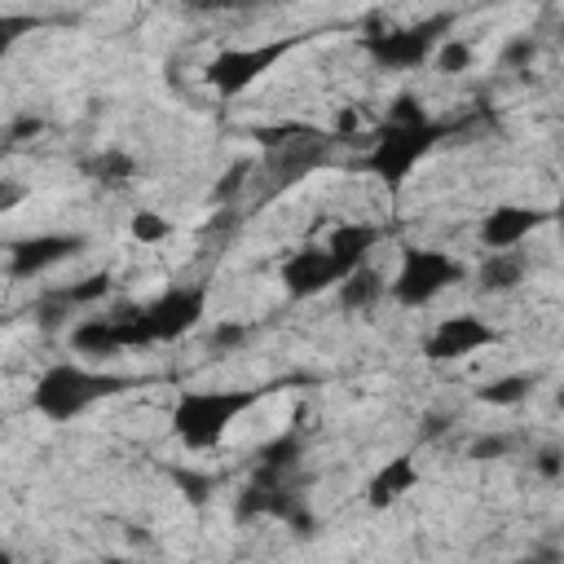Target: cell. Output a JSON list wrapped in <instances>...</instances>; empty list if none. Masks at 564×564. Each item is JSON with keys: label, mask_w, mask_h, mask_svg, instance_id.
<instances>
[{"label": "cell", "mask_w": 564, "mask_h": 564, "mask_svg": "<svg viewBox=\"0 0 564 564\" xmlns=\"http://www.w3.org/2000/svg\"><path fill=\"white\" fill-rule=\"evenodd\" d=\"M454 18L449 13H432L414 26H388V31H370L361 35V53L379 66V70H419L436 57V48L449 40Z\"/></svg>", "instance_id": "obj_5"}, {"label": "cell", "mask_w": 564, "mask_h": 564, "mask_svg": "<svg viewBox=\"0 0 564 564\" xmlns=\"http://www.w3.org/2000/svg\"><path fill=\"white\" fill-rule=\"evenodd\" d=\"M467 269L445 247H401V264L388 282V295L401 308H427L436 295H445L454 282H463Z\"/></svg>", "instance_id": "obj_4"}, {"label": "cell", "mask_w": 564, "mask_h": 564, "mask_svg": "<svg viewBox=\"0 0 564 564\" xmlns=\"http://www.w3.org/2000/svg\"><path fill=\"white\" fill-rule=\"evenodd\" d=\"M300 458H304V441H300V432H282V436H273V441L260 449V458H256V476H260V480H291L295 467H300Z\"/></svg>", "instance_id": "obj_18"}, {"label": "cell", "mask_w": 564, "mask_h": 564, "mask_svg": "<svg viewBox=\"0 0 564 564\" xmlns=\"http://www.w3.org/2000/svg\"><path fill=\"white\" fill-rule=\"evenodd\" d=\"M128 234H132L141 247H159L163 238H172V220H167L163 212H154V207H141V212H132Z\"/></svg>", "instance_id": "obj_22"}, {"label": "cell", "mask_w": 564, "mask_h": 564, "mask_svg": "<svg viewBox=\"0 0 564 564\" xmlns=\"http://www.w3.org/2000/svg\"><path fill=\"white\" fill-rule=\"evenodd\" d=\"M172 480L181 485V494H185L194 507H198V502H207V498H212V489H216V480H212L207 471H189V467H176V471H172Z\"/></svg>", "instance_id": "obj_25"}, {"label": "cell", "mask_w": 564, "mask_h": 564, "mask_svg": "<svg viewBox=\"0 0 564 564\" xmlns=\"http://www.w3.org/2000/svg\"><path fill=\"white\" fill-rule=\"evenodd\" d=\"M423 119H432V115L423 110V101H419L414 93H401V97L388 106V119H383V123H423Z\"/></svg>", "instance_id": "obj_28"}, {"label": "cell", "mask_w": 564, "mask_h": 564, "mask_svg": "<svg viewBox=\"0 0 564 564\" xmlns=\"http://www.w3.org/2000/svg\"><path fill=\"white\" fill-rule=\"evenodd\" d=\"M383 291H388L383 273L370 269V264H361L357 273H348V278L339 282V308H344V313H366V308H375V304L383 300Z\"/></svg>", "instance_id": "obj_19"}, {"label": "cell", "mask_w": 564, "mask_h": 564, "mask_svg": "<svg viewBox=\"0 0 564 564\" xmlns=\"http://www.w3.org/2000/svg\"><path fill=\"white\" fill-rule=\"evenodd\" d=\"M123 388L119 375H106V370H88L79 361H57L48 366L35 388H31V410L48 423H70L79 414H88L97 401L115 397Z\"/></svg>", "instance_id": "obj_3"}, {"label": "cell", "mask_w": 564, "mask_h": 564, "mask_svg": "<svg viewBox=\"0 0 564 564\" xmlns=\"http://www.w3.org/2000/svg\"><path fill=\"white\" fill-rule=\"evenodd\" d=\"M529 278V260L524 251H485L480 269H476V286L489 295H507Z\"/></svg>", "instance_id": "obj_15"}, {"label": "cell", "mask_w": 564, "mask_h": 564, "mask_svg": "<svg viewBox=\"0 0 564 564\" xmlns=\"http://www.w3.org/2000/svg\"><path fill=\"white\" fill-rule=\"evenodd\" d=\"M533 471H538V476H546V480H560V476H564V449L542 445V449L533 454Z\"/></svg>", "instance_id": "obj_30"}, {"label": "cell", "mask_w": 564, "mask_h": 564, "mask_svg": "<svg viewBox=\"0 0 564 564\" xmlns=\"http://www.w3.org/2000/svg\"><path fill=\"white\" fill-rule=\"evenodd\" d=\"M419 480H423V471H419L414 454H397V458H388V463L370 476V485H366V502H370L375 511H383V507L401 502Z\"/></svg>", "instance_id": "obj_14"}, {"label": "cell", "mask_w": 564, "mask_h": 564, "mask_svg": "<svg viewBox=\"0 0 564 564\" xmlns=\"http://www.w3.org/2000/svg\"><path fill=\"white\" fill-rule=\"evenodd\" d=\"M516 564H564V555H560L555 546H542V551H529V555L516 560Z\"/></svg>", "instance_id": "obj_32"}, {"label": "cell", "mask_w": 564, "mask_h": 564, "mask_svg": "<svg viewBox=\"0 0 564 564\" xmlns=\"http://www.w3.org/2000/svg\"><path fill=\"white\" fill-rule=\"evenodd\" d=\"M53 295H57L66 308H88V304H97V300L110 295V278H106V273H88V278H79V282H70V286H53Z\"/></svg>", "instance_id": "obj_20"}, {"label": "cell", "mask_w": 564, "mask_h": 564, "mask_svg": "<svg viewBox=\"0 0 564 564\" xmlns=\"http://www.w3.org/2000/svg\"><path fill=\"white\" fill-rule=\"evenodd\" d=\"M70 348L84 352V357H110V352H123V335H119V317L106 313V317H79L70 326Z\"/></svg>", "instance_id": "obj_16"}, {"label": "cell", "mask_w": 564, "mask_h": 564, "mask_svg": "<svg viewBox=\"0 0 564 564\" xmlns=\"http://www.w3.org/2000/svg\"><path fill=\"white\" fill-rule=\"evenodd\" d=\"M251 172H256V163H251V159H238V163H234V167H229V172H225V176L212 185V203H216V207H229V203H234V198L247 189Z\"/></svg>", "instance_id": "obj_23"}, {"label": "cell", "mask_w": 564, "mask_h": 564, "mask_svg": "<svg viewBox=\"0 0 564 564\" xmlns=\"http://www.w3.org/2000/svg\"><path fill=\"white\" fill-rule=\"evenodd\" d=\"M529 397V375H498L476 388V401L485 405H520Z\"/></svg>", "instance_id": "obj_21"}, {"label": "cell", "mask_w": 564, "mask_h": 564, "mask_svg": "<svg viewBox=\"0 0 564 564\" xmlns=\"http://www.w3.org/2000/svg\"><path fill=\"white\" fill-rule=\"evenodd\" d=\"M445 427H449V419H445V414H427V419H423V441H432V436H441Z\"/></svg>", "instance_id": "obj_34"}, {"label": "cell", "mask_w": 564, "mask_h": 564, "mask_svg": "<svg viewBox=\"0 0 564 564\" xmlns=\"http://www.w3.org/2000/svg\"><path fill=\"white\" fill-rule=\"evenodd\" d=\"M560 44H564V22H560Z\"/></svg>", "instance_id": "obj_38"}, {"label": "cell", "mask_w": 564, "mask_h": 564, "mask_svg": "<svg viewBox=\"0 0 564 564\" xmlns=\"http://www.w3.org/2000/svg\"><path fill=\"white\" fill-rule=\"evenodd\" d=\"M502 335L480 317V313H449V317H441L432 330H427V339H423V357L427 361H463V357H471V352H480V348H494Z\"/></svg>", "instance_id": "obj_9"}, {"label": "cell", "mask_w": 564, "mask_h": 564, "mask_svg": "<svg viewBox=\"0 0 564 564\" xmlns=\"http://www.w3.org/2000/svg\"><path fill=\"white\" fill-rule=\"evenodd\" d=\"M106 564H141V560H106Z\"/></svg>", "instance_id": "obj_36"}, {"label": "cell", "mask_w": 564, "mask_h": 564, "mask_svg": "<svg viewBox=\"0 0 564 564\" xmlns=\"http://www.w3.org/2000/svg\"><path fill=\"white\" fill-rule=\"evenodd\" d=\"M533 57H538V40L533 35H511L502 44V66H511V70H524Z\"/></svg>", "instance_id": "obj_27"}, {"label": "cell", "mask_w": 564, "mask_h": 564, "mask_svg": "<svg viewBox=\"0 0 564 564\" xmlns=\"http://www.w3.org/2000/svg\"><path fill=\"white\" fill-rule=\"evenodd\" d=\"M507 449H511V441H507V436H494V432H489V436H480V441H471V449H467V458H480V463H485V458H502Z\"/></svg>", "instance_id": "obj_31"}, {"label": "cell", "mask_w": 564, "mask_h": 564, "mask_svg": "<svg viewBox=\"0 0 564 564\" xmlns=\"http://www.w3.org/2000/svg\"><path fill=\"white\" fill-rule=\"evenodd\" d=\"M551 220H555V225H560V238H564V203H560V207H555V212H551Z\"/></svg>", "instance_id": "obj_35"}, {"label": "cell", "mask_w": 564, "mask_h": 564, "mask_svg": "<svg viewBox=\"0 0 564 564\" xmlns=\"http://www.w3.org/2000/svg\"><path fill=\"white\" fill-rule=\"evenodd\" d=\"M335 145H339V141L330 137V128H308V123H300L282 145L264 150V163H260V167H264V176H269L273 185H295V181H304L313 167H322Z\"/></svg>", "instance_id": "obj_8"}, {"label": "cell", "mask_w": 564, "mask_h": 564, "mask_svg": "<svg viewBox=\"0 0 564 564\" xmlns=\"http://www.w3.org/2000/svg\"><path fill=\"white\" fill-rule=\"evenodd\" d=\"M551 220V212H538V207H520V203H502L494 212H485L480 220V247L485 251H520V242L542 229Z\"/></svg>", "instance_id": "obj_12"}, {"label": "cell", "mask_w": 564, "mask_h": 564, "mask_svg": "<svg viewBox=\"0 0 564 564\" xmlns=\"http://www.w3.org/2000/svg\"><path fill=\"white\" fill-rule=\"evenodd\" d=\"M278 278H282V291H286L291 300H317V295H326V291H339L344 269L330 260L326 247L304 242V247H295V251L282 260Z\"/></svg>", "instance_id": "obj_10"}, {"label": "cell", "mask_w": 564, "mask_h": 564, "mask_svg": "<svg viewBox=\"0 0 564 564\" xmlns=\"http://www.w3.org/2000/svg\"><path fill=\"white\" fill-rule=\"evenodd\" d=\"M379 238H383V229L379 225H370V220H344V225H335L330 234H326V251H330V260L344 269V278L348 273H357L361 264H370V251L379 247Z\"/></svg>", "instance_id": "obj_13"}, {"label": "cell", "mask_w": 564, "mask_h": 564, "mask_svg": "<svg viewBox=\"0 0 564 564\" xmlns=\"http://www.w3.org/2000/svg\"><path fill=\"white\" fill-rule=\"evenodd\" d=\"M471 44L467 40H458V35H449L441 48H436V57H432V66L441 70V75H463V70H471Z\"/></svg>", "instance_id": "obj_24"}, {"label": "cell", "mask_w": 564, "mask_h": 564, "mask_svg": "<svg viewBox=\"0 0 564 564\" xmlns=\"http://www.w3.org/2000/svg\"><path fill=\"white\" fill-rule=\"evenodd\" d=\"M264 401V388H181L172 401V432L185 449H216L229 427Z\"/></svg>", "instance_id": "obj_2"}, {"label": "cell", "mask_w": 564, "mask_h": 564, "mask_svg": "<svg viewBox=\"0 0 564 564\" xmlns=\"http://www.w3.org/2000/svg\"><path fill=\"white\" fill-rule=\"evenodd\" d=\"M445 137V128L436 119H423V123H383L370 132V145H366V172L388 181V185H401L419 159Z\"/></svg>", "instance_id": "obj_6"}, {"label": "cell", "mask_w": 564, "mask_h": 564, "mask_svg": "<svg viewBox=\"0 0 564 564\" xmlns=\"http://www.w3.org/2000/svg\"><path fill=\"white\" fill-rule=\"evenodd\" d=\"M207 295H212L207 282H176L145 304L119 308L115 317H119L123 352L150 348V344H172V339H185L189 330H198L207 317Z\"/></svg>", "instance_id": "obj_1"}, {"label": "cell", "mask_w": 564, "mask_h": 564, "mask_svg": "<svg viewBox=\"0 0 564 564\" xmlns=\"http://www.w3.org/2000/svg\"><path fill=\"white\" fill-rule=\"evenodd\" d=\"M291 48H300V35H286V40H264V44H247V48H220L207 66H203V79L216 97H238L247 93L256 79H264Z\"/></svg>", "instance_id": "obj_7"}, {"label": "cell", "mask_w": 564, "mask_h": 564, "mask_svg": "<svg viewBox=\"0 0 564 564\" xmlns=\"http://www.w3.org/2000/svg\"><path fill=\"white\" fill-rule=\"evenodd\" d=\"M79 167H84V176H88L93 185H101V189H128V185L137 181V159H132L128 150H119V145H106V150L88 154Z\"/></svg>", "instance_id": "obj_17"}, {"label": "cell", "mask_w": 564, "mask_h": 564, "mask_svg": "<svg viewBox=\"0 0 564 564\" xmlns=\"http://www.w3.org/2000/svg\"><path fill=\"white\" fill-rule=\"evenodd\" d=\"M44 132V119L40 115H13L9 128H4V141L9 145H22V141H35Z\"/></svg>", "instance_id": "obj_29"}, {"label": "cell", "mask_w": 564, "mask_h": 564, "mask_svg": "<svg viewBox=\"0 0 564 564\" xmlns=\"http://www.w3.org/2000/svg\"><path fill=\"white\" fill-rule=\"evenodd\" d=\"M555 405H560V410H564V392H555Z\"/></svg>", "instance_id": "obj_37"}, {"label": "cell", "mask_w": 564, "mask_h": 564, "mask_svg": "<svg viewBox=\"0 0 564 564\" xmlns=\"http://www.w3.org/2000/svg\"><path fill=\"white\" fill-rule=\"evenodd\" d=\"M251 339V326L247 322H216L212 326V348L216 352H234V348H242Z\"/></svg>", "instance_id": "obj_26"}, {"label": "cell", "mask_w": 564, "mask_h": 564, "mask_svg": "<svg viewBox=\"0 0 564 564\" xmlns=\"http://www.w3.org/2000/svg\"><path fill=\"white\" fill-rule=\"evenodd\" d=\"M79 247H84V234H31V238L9 242V264L4 269H9L13 282H26V278H40V273L57 269Z\"/></svg>", "instance_id": "obj_11"}, {"label": "cell", "mask_w": 564, "mask_h": 564, "mask_svg": "<svg viewBox=\"0 0 564 564\" xmlns=\"http://www.w3.org/2000/svg\"><path fill=\"white\" fill-rule=\"evenodd\" d=\"M18 198H22V189H18L13 181H4V185H0V212H13V207H18Z\"/></svg>", "instance_id": "obj_33"}]
</instances>
